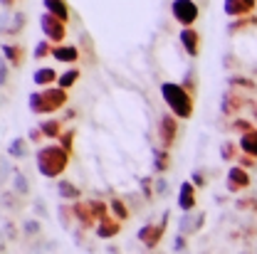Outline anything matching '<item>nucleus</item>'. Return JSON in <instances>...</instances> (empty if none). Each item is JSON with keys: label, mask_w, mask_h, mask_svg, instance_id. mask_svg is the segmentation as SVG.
Returning a JSON list of instances; mask_svg holds the SVG:
<instances>
[{"label": "nucleus", "mask_w": 257, "mask_h": 254, "mask_svg": "<svg viewBox=\"0 0 257 254\" xmlns=\"http://www.w3.org/2000/svg\"><path fill=\"white\" fill-rule=\"evenodd\" d=\"M79 79V69H67L64 74H60V79H57V87L60 89H69V87H74V82Z\"/></svg>", "instance_id": "nucleus-29"}, {"label": "nucleus", "mask_w": 257, "mask_h": 254, "mask_svg": "<svg viewBox=\"0 0 257 254\" xmlns=\"http://www.w3.org/2000/svg\"><path fill=\"white\" fill-rule=\"evenodd\" d=\"M181 45H183V50L191 57H198V52H200V35L193 30V28H183V32H181Z\"/></svg>", "instance_id": "nucleus-12"}, {"label": "nucleus", "mask_w": 257, "mask_h": 254, "mask_svg": "<svg viewBox=\"0 0 257 254\" xmlns=\"http://www.w3.org/2000/svg\"><path fill=\"white\" fill-rule=\"evenodd\" d=\"M57 192H60L62 200H69V202H77V200L82 197V190H79L72 180H60V183H57Z\"/></svg>", "instance_id": "nucleus-18"}, {"label": "nucleus", "mask_w": 257, "mask_h": 254, "mask_svg": "<svg viewBox=\"0 0 257 254\" xmlns=\"http://www.w3.org/2000/svg\"><path fill=\"white\" fill-rule=\"evenodd\" d=\"M168 210L163 212V217H161V222L159 224H154V222H149V224H144L141 229H139V242L146 247V249H156L161 244V239H163V232H166V227H168Z\"/></svg>", "instance_id": "nucleus-4"}, {"label": "nucleus", "mask_w": 257, "mask_h": 254, "mask_svg": "<svg viewBox=\"0 0 257 254\" xmlns=\"http://www.w3.org/2000/svg\"><path fill=\"white\" fill-rule=\"evenodd\" d=\"M30 111L37 116H47V114H55L60 111L64 104L69 101V96L64 89L60 87H47V89H40V92H32L30 94Z\"/></svg>", "instance_id": "nucleus-3"}, {"label": "nucleus", "mask_w": 257, "mask_h": 254, "mask_svg": "<svg viewBox=\"0 0 257 254\" xmlns=\"http://www.w3.org/2000/svg\"><path fill=\"white\" fill-rule=\"evenodd\" d=\"M178 138V116L173 114H163L159 119V141H161V148H171Z\"/></svg>", "instance_id": "nucleus-5"}, {"label": "nucleus", "mask_w": 257, "mask_h": 254, "mask_svg": "<svg viewBox=\"0 0 257 254\" xmlns=\"http://www.w3.org/2000/svg\"><path fill=\"white\" fill-rule=\"evenodd\" d=\"M60 77H57V72L52 69V67H42V69H37L35 74H32V82L37 84V87H42V89H47L50 84H55Z\"/></svg>", "instance_id": "nucleus-15"}, {"label": "nucleus", "mask_w": 257, "mask_h": 254, "mask_svg": "<svg viewBox=\"0 0 257 254\" xmlns=\"http://www.w3.org/2000/svg\"><path fill=\"white\" fill-rule=\"evenodd\" d=\"M242 254H250V252H242Z\"/></svg>", "instance_id": "nucleus-49"}, {"label": "nucleus", "mask_w": 257, "mask_h": 254, "mask_svg": "<svg viewBox=\"0 0 257 254\" xmlns=\"http://www.w3.org/2000/svg\"><path fill=\"white\" fill-rule=\"evenodd\" d=\"M10 183H13V190L18 192V195H30V183H28V178L15 168L13 170V178H10Z\"/></svg>", "instance_id": "nucleus-26"}, {"label": "nucleus", "mask_w": 257, "mask_h": 254, "mask_svg": "<svg viewBox=\"0 0 257 254\" xmlns=\"http://www.w3.org/2000/svg\"><path fill=\"white\" fill-rule=\"evenodd\" d=\"M237 210H257V200H250V197L237 200Z\"/></svg>", "instance_id": "nucleus-41"}, {"label": "nucleus", "mask_w": 257, "mask_h": 254, "mask_svg": "<svg viewBox=\"0 0 257 254\" xmlns=\"http://www.w3.org/2000/svg\"><path fill=\"white\" fill-rule=\"evenodd\" d=\"M40 23H42V32H45V37H47V40H52V42L64 40V23L60 20V18H55V15L45 13Z\"/></svg>", "instance_id": "nucleus-8"}, {"label": "nucleus", "mask_w": 257, "mask_h": 254, "mask_svg": "<svg viewBox=\"0 0 257 254\" xmlns=\"http://www.w3.org/2000/svg\"><path fill=\"white\" fill-rule=\"evenodd\" d=\"M47 55H52V47H50V42L45 40V42H40V45L35 47V57L42 60V57H47Z\"/></svg>", "instance_id": "nucleus-36"}, {"label": "nucleus", "mask_w": 257, "mask_h": 254, "mask_svg": "<svg viewBox=\"0 0 257 254\" xmlns=\"http://www.w3.org/2000/svg\"><path fill=\"white\" fill-rule=\"evenodd\" d=\"M250 183H252V178H250V173L242 165H232L227 170V190L230 192L245 190V188H250Z\"/></svg>", "instance_id": "nucleus-7"}, {"label": "nucleus", "mask_w": 257, "mask_h": 254, "mask_svg": "<svg viewBox=\"0 0 257 254\" xmlns=\"http://www.w3.org/2000/svg\"><path fill=\"white\" fill-rule=\"evenodd\" d=\"M191 183L195 185V188H203V185H205V173H203L200 168H195V170L191 173Z\"/></svg>", "instance_id": "nucleus-37"}, {"label": "nucleus", "mask_w": 257, "mask_h": 254, "mask_svg": "<svg viewBox=\"0 0 257 254\" xmlns=\"http://www.w3.org/2000/svg\"><path fill=\"white\" fill-rule=\"evenodd\" d=\"M3 234H5V239H8V242H15V239H18V229L13 227V222H10L8 217L3 220Z\"/></svg>", "instance_id": "nucleus-35"}, {"label": "nucleus", "mask_w": 257, "mask_h": 254, "mask_svg": "<svg viewBox=\"0 0 257 254\" xmlns=\"http://www.w3.org/2000/svg\"><path fill=\"white\" fill-rule=\"evenodd\" d=\"M57 141H60V146H62L67 153H72V151H74V128H67Z\"/></svg>", "instance_id": "nucleus-31"}, {"label": "nucleus", "mask_w": 257, "mask_h": 254, "mask_svg": "<svg viewBox=\"0 0 257 254\" xmlns=\"http://www.w3.org/2000/svg\"><path fill=\"white\" fill-rule=\"evenodd\" d=\"M154 178L151 175H146V178H141L139 180V185H141V192H144V200H154V192H156V188H154Z\"/></svg>", "instance_id": "nucleus-30"}, {"label": "nucleus", "mask_w": 257, "mask_h": 254, "mask_svg": "<svg viewBox=\"0 0 257 254\" xmlns=\"http://www.w3.org/2000/svg\"><path fill=\"white\" fill-rule=\"evenodd\" d=\"M232 128H237L240 133H250V131H255L252 124H250V121H245V119H235V121H232Z\"/></svg>", "instance_id": "nucleus-39"}, {"label": "nucleus", "mask_w": 257, "mask_h": 254, "mask_svg": "<svg viewBox=\"0 0 257 254\" xmlns=\"http://www.w3.org/2000/svg\"><path fill=\"white\" fill-rule=\"evenodd\" d=\"M198 232V215L193 217V212H183V217L178 220V234H195Z\"/></svg>", "instance_id": "nucleus-22"}, {"label": "nucleus", "mask_w": 257, "mask_h": 254, "mask_svg": "<svg viewBox=\"0 0 257 254\" xmlns=\"http://www.w3.org/2000/svg\"><path fill=\"white\" fill-rule=\"evenodd\" d=\"M28 138H13L10 141V146H8V156L10 158H15V160H23V158H28Z\"/></svg>", "instance_id": "nucleus-19"}, {"label": "nucleus", "mask_w": 257, "mask_h": 254, "mask_svg": "<svg viewBox=\"0 0 257 254\" xmlns=\"http://www.w3.org/2000/svg\"><path fill=\"white\" fill-rule=\"evenodd\" d=\"M52 57L57 62H67V64H74L77 57H79V50L74 45H60V47H52Z\"/></svg>", "instance_id": "nucleus-14"}, {"label": "nucleus", "mask_w": 257, "mask_h": 254, "mask_svg": "<svg viewBox=\"0 0 257 254\" xmlns=\"http://www.w3.org/2000/svg\"><path fill=\"white\" fill-rule=\"evenodd\" d=\"M188 247V242H186V234H178L176 237V244H173V252H183Z\"/></svg>", "instance_id": "nucleus-44"}, {"label": "nucleus", "mask_w": 257, "mask_h": 254, "mask_svg": "<svg viewBox=\"0 0 257 254\" xmlns=\"http://www.w3.org/2000/svg\"><path fill=\"white\" fill-rule=\"evenodd\" d=\"M161 94H163V101L168 104V109H171L173 116H178V119H183V121H188L193 116V111H195L193 96H191V92H186L181 84H176V82H163V84H161Z\"/></svg>", "instance_id": "nucleus-2"}, {"label": "nucleus", "mask_w": 257, "mask_h": 254, "mask_svg": "<svg viewBox=\"0 0 257 254\" xmlns=\"http://www.w3.org/2000/svg\"><path fill=\"white\" fill-rule=\"evenodd\" d=\"M109 212H111V217H116L119 222H126L128 220V207L124 205V200H119V197H114V200H109Z\"/></svg>", "instance_id": "nucleus-24"}, {"label": "nucleus", "mask_w": 257, "mask_h": 254, "mask_svg": "<svg viewBox=\"0 0 257 254\" xmlns=\"http://www.w3.org/2000/svg\"><path fill=\"white\" fill-rule=\"evenodd\" d=\"M237 143H240V153L252 156V158L257 160V128L255 131H250V133H242Z\"/></svg>", "instance_id": "nucleus-17"}, {"label": "nucleus", "mask_w": 257, "mask_h": 254, "mask_svg": "<svg viewBox=\"0 0 257 254\" xmlns=\"http://www.w3.org/2000/svg\"><path fill=\"white\" fill-rule=\"evenodd\" d=\"M3 55H5V62L13 64V67H20L23 60H25V55H23V50H20L18 45H15V47H13V45H5V47H3Z\"/></svg>", "instance_id": "nucleus-25"}, {"label": "nucleus", "mask_w": 257, "mask_h": 254, "mask_svg": "<svg viewBox=\"0 0 257 254\" xmlns=\"http://www.w3.org/2000/svg\"><path fill=\"white\" fill-rule=\"evenodd\" d=\"M3 5H5V10H8V8L13 5V0H3Z\"/></svg>", "instance_id": "nucleus-48"}, {"label": "nucleus", "mask_w": 257, "mask_h": 254, "mask_svg": "<svg viewBox=\"0 0 257 254\" xmlns=\"http://www.w3.org/2000/svg\"><path fill=\"white\" fill-rule=\"evenodd\" d=\"M237 151H240V143H232V141H223L220 143V158L225 163H235V160L240 158Z\"/></svg>", "instance_id": "nucleus-27"}, {"label": "nucleus", "mask_w": 257, "mask_h": 254, "mask_svg": "<svg viewBox=\"0 0 257 254\" xmlns=\"http://www.w3.org/2000/svg\"><path fill=\"white\" fill-rule=\"evenodd\" d=\"M237 163H240V165H242V168L247 170V168H252V165H255V158H252V156H245V153H242V156L237 158Z\"/></svg>", "instance_id": "nucleus-45"}, {"label": "nucleus", "mask_w": 257, "mask_h": 254, "mask_svg": "<svg viewBox=\"0 0 257 254\" xmlns=\"http://www.w3.org/2000/svg\"><path fill=\"white\" fill-rule=\"evenodd\" d=\"M15 202H18L15 192H13V190H8V188H5V190H3V207H5V210H10V207H13Z\"/></svg>", "instance_id": "nucleus-38"}, {"label": "nucleus", "mask_w": 257, "mask_h": 254, "mask_svg": "<svg viewBox=\"0 0 257 254\" xmlns=\"http://www.w3.org/2000/svg\"><path fill=\"white\" fill-rule=\"evenodd\" d=\"M227 84L230 87H242V89H255V82L252 79H245V77H230Z\"/></svg>", "instance_id": "nucleus-34"}, {"label": "nucleus", "mask_w": 257, "mask_h": 254, "mask_svg": "<svg viewBox=\"0 0 257 254\" xmlns=\"http://www.w3.org/2000/svg\"><path fill=\"white\" fill-rule=\"evenodd\" d=\"M173 18L181 23V25H193L195 18H198V5L193 0H173Z\"/></svg>", "instance_id": "nucleus-6"}, {"label": "nucleus", "mask_w": 257, "mask_h": 254, "mask_svg": "<svg viewBox=\"0 0 257 254\" xmlns=\"http://www.w3.org/2000/svg\"><path fill=\"white\" fill-rule=\"evenodd\" d=\"M171 168V156H168V151L166 148H154V173H159L163 175L166 170Z\"/></svg>", "instance_id": "nucleus-20"}, {"label": "nucleus", "mask_w": 257, "mask_h": 254, "mask_svg": "<svg viewBox=\"0 0 257 254\" xmlns=\"http://www.w3.org/2000/svg\"><path fill=\"white\" fill-rule=\"evenodd\" d=\"M8 79H10V64L3 62L0 64V82H3V87H8Z\"/></svg>", "instance_id": "nucleus-42"}, {"label": "nucleus", "mask_w": 257, "mask_h": 254, "mask_svg": "<svg viewBox=\"0 0 257 254\" xmlns=\"http://www.w3.org/2000/svg\"><path fill=\"white\" fill-rule=\"evenodd\" d=\"M220 101H223V104H220V111H223L225 116H232V114H237V111L242 109V104H245L240 96L235 94V92H225Z\"/></svg>", "instance_id": "nucleus-13"}, {"label": "nucleus", "mask_w": 257, "mask_h": 254, "mask_svg": "<svg viewBox=\"0 0 257 254\" xmlns=\"http://www.w3.org/2000/svg\"><path fill=\"white\" fill-rule=\"evenodd\" d=\"M42 138H45V133H42V128L37 126H32L30 131H28V141H30V143H40V141H42Z\"/></svg>", "instance_id": "nucleus-40"}, {"label": "nucleus", "mask_w": 257, "mask_h": 254, "mask_svg": "<svg viewBox=\"0 0 257 254\" xmlns=\"http://www.w3.org/2000/svg\"><path fill=\"white\" fill-rule=\"evenodd\" d=\"M57 212H60V222H62V227H69V222L74 220L72 205H60V207H57Z\"/></svg>", "instance_id": "nucleus-32"}, {"label": "nucleus", "mask_w": 257, "mask_h": 254, "mask_svg": "<svg viewBox=\"0 0 257 254\" xmlns=\"http://www.w3.org/2000/svg\"><path fill=\"white\" fill-rule=\"evenodd\" d=\"M89 210H92V215H94L96 224L101 222L104 217H109L106 212H109V202H101V200H89Z\"/></svg>", "instance_id": "nucleus-28"}, {"label": "nucleus", "mask_w": 257, "mask_h": 254, "mask_svg": "<svg viewBox=\"0 0 257 254\" xmlns=\"http://www.w3.org/2000/svg\"><path fill=\"white\" fill-rule=\"evenodd\" d=\"M35 212H37L40 217H47V207L42 205V200H35Z\"/></svg>", "instance_id": "nucleus-46"}, {"label": "nucleus", "mask_w": 257, "mask_h": 254, "mask_svg": "<svg viewBox=\"0 0 257 254\" xmlns=\"http://www.w3.org/2000/svg\"><path fill=\"white\" fill-rule=\"evenodd\" d=\"M72 212H74V222H79L82 229H89V227L96 224L94 215H92V210H89V200H77V202H72Z\"/></svg>", "instance_id": "nucleus-9"}, {"label": "nucleus", "mask_w": 257, "mask_h": 254, "mask_svg": "<svg viewBox=\"0 0 257 254\" xmlns=\"http://www.w3.org/2000/svg\"><path fill=\"white\" fill-rule=\"evenodd\" d=\"M178 207L183 212H193V207H195V185L191 180L181 183V188H178Z\"/></svg>", "instance_id": "nucleus-11"}, {"label": "nucleus", "mask_w": 257, "mask_h": 254, "mask_svg": "<svg viewBox=\"0 0 257 254\" xmlns=\"http://www.w3.org/2000/svg\"><path fill=\"white\" fill-rule=\"evenodd\" d=\"M203 224H205V212H198V229H203Z\"/></svg>", "instance_id": "nucleus-47"}, {"label": "nucleus", "mask_w": 257, "mask_h": 254, "mask_svg": "<svg viewBox=\"0 0 257 254\" xmlns=\"http://www.w3.org/2000/svg\"><path fill=\"white\" fill-rule=\"evenodd\" d=\"M37 126L42 128V133H45V138H60L64 133L62 128V121H57V119H45V121H40Z\"/></svg>", "instance_id": "nucleus-21"}, {"label": "nucleus", "mask_w": 257, "mask_h": 254, "mask_svg": "<svg viewBox=\"0 0 257 254\" xmlns=\"http://www.w3.org/2000/svg\"><path fill=\"white\" fill-rule=\"evenodd\" d=\"M250 10H255V0H225L227 15H247Z\"/></svg>", "instance_id": "nucleus-16"}, {"label": "nucleus", "mask_w": 257, "mask_h": 254, "mask_svg": "<svg viewBox=\"0 0 257 254\" xmlns=\"http://www.w3.org/2000/svg\"><path fill=\"white\" fill-rule=\"evenodd\" d=\"M45 5H47V13H50V15L60 18L62 23L69 20V10H67V3H64V0H45Z\"/></svg>", "instance_id": "nucleus-23"}, {"label": "nucleus", "mask_w": 257, "mask_h": 254, "mask_svg": "<svg viewBox=\"0 0 257 254\" xmlns=\"http://www.w3.org/2000/svg\"><path fill=\"white\" fill-rule=\"evenodd\" d=\"M40 229H42L40 220H25V222H23V232H25L28 237H37V234H40Z\"/></svg>", "instance_id": "nucleus-33"}, {"label": "nucleus", "mask_w": 257, "mask_h": 254, "mask_svg": "<svg viewBox=\"0 0 257 254\" xmlns=\"http://www.w3.org/2000/svg\"><path fill=\"white\" fill-rule=\"evenodd\" d=\"M119 232H121V222H119L116 217H104V220L94 227V234L99 239H114Z\"/></svg>", "instance_id": "nucleus-10"}, {"label": "nucleus", "mask_w": 257, "mask_h": 254, "mask_svg": "<svg viewBox=\"0 0 257 254\" xmlns=\"http://www.w3.org/2000/svg\"><path fill=\"white\" fill-rule=\"evenodd\" d=\"M35 163H37V170H40L45 178H60L64 170H67L69 153L64 151L60 143H52V146H45V148L37 151Z\"/></svg>", "instance_id": "nucleus-1"}, {"label": "nucleus", "mask_w": 257, "mask_h": 254, "mask_svg": "<svg viewBox=\"0 0 257 254\" xmlns=\"http://www.w3.org/2000/svg\"><path fill=\"white\" fill-rule=\"evenodd\" d=\"M154 188H156V195H166V190H168V180H166V178H156Z\"/></svg>", "instance_id": "nucleus-43"}]
</instances>
